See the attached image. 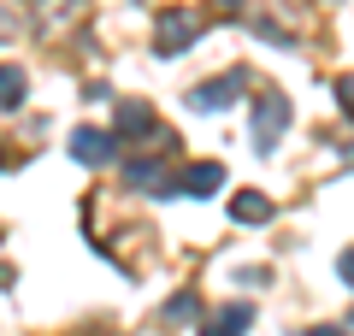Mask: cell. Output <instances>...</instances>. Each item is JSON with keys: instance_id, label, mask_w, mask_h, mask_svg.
Instances as JSON below:
<instances>
[{"instance_id": "3", "label": "cell", "mask_w": 354, "mask_h": 336, "mask_svg": "<svg viewBox=\"0 0 354 336\" xmlns=\"http://www.w3.org/2000/svg\"><path fill=\"white\" fill-rule=\"evenodd\" d=\"M71 153H77L83 165H106L118 148H113V136H101V130H77V136H71Z\"/></svg>"}, {"instance_id": "5", "label": "cell", "mask_w": 354, "mask_h": 336, "mask_svg": "<svg viewBox=\"0 0 354 336\" xmlns=\"http://www.w3.org/2000/svg\"><path fill=\"white\" fill-rule=\"evenodd\" d=\"M142 130H153V112L142 100H118V136H142Z\"/></svg>"}, {"instance_id": "1", "label": "cell", "mask_w": 354, "mask_h": 336, "mask_svg": "<svg viewBox=\"0 0 354 336\" xmlns=\"http://www.w3.org/2000/svg\"><path fill=\"white\" fill-rule=\"evenodd\" d=\"M283 124H290V100H283L278 88H266L260 106H254V148H278Z\"/></svg>"}, {"instance_id": "9", "label": "cell", "mask_w": 354, "mask_h": 336, "mask_svg": "<svg viewBox=\"0 0 354 336\" xmlns=\"http://www.w3.org/2000/svg\"><path fill=\"white\" fill-rule=\"evenodd\" d=\"M18 100H24V71L0 65V106H18Z\"/></svg>"}, {"instance_id": "13", "label": "cell", "mask_w": 354, "mask_h": 336, "mask_svg": "<svg viewBox=\"0 0 354 336\" xmlns=\"http://www.w3.org/2000/svg\"><path fill=\"white\" fill-rule=\"evenodd\" d=\"M307 336H337V330H307Z\"/></svg>"}, {"instance_id": "10", "label": "cell", "mask_w": 354, "mask_h": 336, "mask_svg": "<svg viewBox=\"0 0 354 336\" xmlns=\"http://www.w3.org/2000/svg\"><path fill=\"white\" fill-rule=\"evenodd\" d=\"M165 312H171V319H189V312H195V295H177V301H171Z\"/></svg>"}, {"instance_id": "7", "label": "cell", "mask_w": 354, "mask_h": 336, "mask_svg": "<svg viewBox=\"0 0 354 336\" xmlns=\"http://www.w3.org/2000/svg\"><path fill=\"white\" fill-rule=\"evenodd\" d=\"M218 183H225V165H189V171H183V189H189V195H213Z\"/></svg>"}, {"instance_id": "6", "label": "cell", "mask_w": 354, "mask_h": 336, "mask_svg": "<svg viewBox=\"0 0 354 336\" xmlns=\"http://www.w3.org/2000/svg\"><path fill=\"white\" fill-rule=\"evenodd\" d=\"M248 319H254V312L236 301V307H225L218 319H207V330H201V336H242V324H248Z\"/></svg>"}, {"instance_id": "11", "label": "cell", "mask_w": 354, "mask_h": 336, "mask_svg": "<svg viewBox=\"0 0 354 336\" xmlns=\"http://www.w3.org/2000/svg\"><path fill=\"white\" fill-rule=\"evenodd\" d=\"M342 106L354 112V77H348V83H342Z\"/></svg>"}, {"instance_id": "14", "label": "cell", "mask_w": 354, "mask_h": 336, "mask_svg": "<svg viewBox=\"0 0 354 336\" xmlns=\"http://www.w3.org/2000/svg\"><path fill=\"white\" fill-rule=\"evenodd\" d=\"M348 160H354V142H348Z\"/></svg>"}, {"instance_id": "8", "label": "cell", "mask_w": 354, "mask_h": 336, "mask_svg": "<svg viewBox=\"0 0 354 336\" xmlns=\"http://www.w3.org/2000/svg\"><path fill=\"white\" fill-rule=\"evenodd\" d=\"M230 212H236L242 224H266V218H272V200H266V195H236Z\"/></svg>"}, {"instance_id": "2", "label": "cell", "mask_w": 354, "mask_h": 336, "mask_svg": "<svg viewBox=\"0 0 354 336\" xmlns=\"http://www.w3.org/2000/svg\"><path fill=\"white\" fill-rule=\"evenodd\" d=\"M236 88H242V77L230 71V77H218V83H201V88L189 95V106H195V112H218V106L236 100Z\"/></svg>"}, {"instance_id": "12", "label": "cell", "mask_w": 354, "mask_h": 336, "mask_svg": "<svg viewBox=\"0 0 354 336\" xmlns=\"http://www.w3.org/2000/svg\"><path fill=\"white\" fill-rule=\"evenodd\" d=\"M342 277H348V283H354V248L342 254Z\"/></svg>"}, {"instance_id": "4", "label": "cell", "mask_w": 354, "mask_h": 336, "mask_svg": "<svg viewBox=\"0 0 354 336\" xmlns=\"http://www.w3.org/2000/svg\"><path fill=\"white\" fill-rule=\"evenodd\" d=\"M195 30H201V24H195L189 12H171V18L160 24V48H165V53H183V41H195Z\"/></svg>"}]
</instances>
